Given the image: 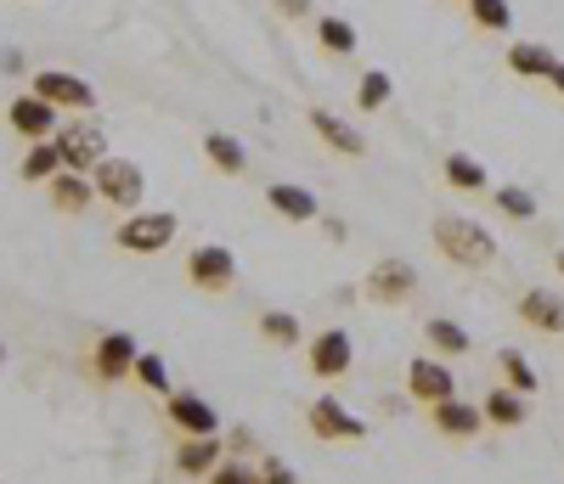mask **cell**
I'll use <instances>...</instances> for the list:
<instances>
[{
    "label": "cell",
    "instance_id": "6da1fadb",
    "mask_svg": "<svg viewBox=\"0 0 564 484\" xmlns=\"http://www.w3.org/2000/svg\"><path fill=\"white\" fill-rule=\"evenodd\" d=\"M430 237H435L441 260H452V265H463V271H486V265L497 260V237H491L480 220H468V215H441V220L430 226Z\"/></svg>",
    "mask_w": 564,
    "mask_h": 484
},
{
    "label": "cell",
    "instance_id": "7a4b0ae2",
    "mask_svg": "<svg viewBox=\"0 0 564 484\" xmlns=\"http://www.w3.org/2000/svg\"><path fill=\"white\" fill-rule=\"evenodd\" d=\"M52 147H57V158H63V169H79V175H90L102 158H108V130L90 119V113H74V119H63L57 124V135H52Z\"/></svg>",
    "mask_w": 564,
    "mask_h": 484
},
{
    "label": "cell",
    "instance_id": "3957f363",
    "mask_svg": "<svg viewBox=\"0 0 564 484\" xmlns=\"http://www.w3.org/2000/svg\"><path fill=\"white\" fill-rule=\"evenodd\" d=\"M181 220L170 209H130L119 226H113V242L124 254H164L170 242H175Z\"/></svg>",
    "mask_w": 564,
    "mask_h": 484
},
{
    "label": "cell",
    "instance_id": "277c9868",
    "mask_svg": "<svg viewBox=\"0 0 564 484\" xmlns=\"http://www.w3.org/2000/svg\"><path fill=\"white\" fill-rule=\"evenodd\" d=\"M90 191H97L102 204L113 209H141V198H148V175H141L130 158H102L97 169H90Z\"/></svg>",
    "mask_w": 564,
    "mask_h": 484
},
{
    "label": "cell",
    "instance_id": "5b68a950",
    "mask_svg": "<svg viewBox=\"0 0 564 484\" xmlns=\"http://www.w3.org/2000/svg\"><path fill=\"white\" fill-rule=\"evenodd\" d=\"M29 90L40 96V102H52L57 113H90L97 108V90H90L79 74H68V68H34Z\"/></svg>",
    "mask_w": 564,
    "mask_h": 484
},
{
    "label": "cell",
    "instance_id": "8992f818",
    "mask_svg": "<svg viewBox=\"0 0 564 484\" xmlns=\"http://www.w3.org/2000/svg\"><path fill=\"white\" fill-rule=\"evenodd\" d=\"M305 422H311V433L316 440H327V446H339V440H367L372 433V422H361L350 406H339V395H322V400H311V411H305Z\"/></svg>",
    "mask_w": 564,
    "mask_h": 484
},
{
    "label": "cell",
    "instance_id": "52a82bcc",
    "mask_svg": "<svg viewBox=\"0 0 564 484\" xmlns=\"http://www.w3.org/2000/svg\"><path fill=\"white\" fill-rule=\"evenodd\" d=\"M164 422H175L181 440H204V433H220V411H215L204 395H193V389H170V395H164Z\"/></svg>",
    "mask_w": 564,
    "mask_h": 484
},
{
    "label": "cell",
    "instance_id": "ba28073f",
    "mask_svg": "<svg viewBox=\"0 0 564 484\" xmlns=\"http://www.w3.org/2000/svg\"><path fill=\"white\" fill-rule=\"evenodd\" d=\"M305 361H311V377H322V383L350 377V366H356V344H350V332H345V327L316 332V338H311V350H305Z\"/></svg>",
    "mask_w": 564,
    "mask_h": 484
},
{
    "label": "cell",
    "instance_id": "9c48e42d",
    "mask_svg": "<svg viewBox=\"0 0 564 484\" xmlns=\"http://www.w3.org/2000/svg\"><path fill=\"white\" fill-rule=\"evenodd\" d=\"M186 276H193V287H204V294H226V287H238V260H231V249H220V242H204V249L186 254Z\"/></svg>",
    "mask_w": 564,
    "mask_h": 484
},
{
    "label": "cell",
    "instance_id": "30bf717a",
    "mask_svg": "<svg viewBox=\"0 0 564 484\" xmlns=\"http://www.w3.org/2000/svg\"><path fill=\"white\" fill-rule=\"evenodd\" d=\"M406 395H412L417 406H441V400H452V395H457V377H452V366H446V361L412 355V361H406Z\"/></svg>",
    "mask_w": 564,
    "mask_h": 484
},
{
    "label": "cell",
    "instance_id": "8fae6325",
    "mask_svg": "<svg viewBox=\"0 0 564 484\" xmlns=\"http://www.w3.org/2000/svg\"><path fill=\"white\" fill-rule=\"evenodd\" d=\"M412 287H417V271H412L406 260H379V265L367 271L361 294H367L372 305H406V299H412Z\"/></svg>",
    "mask_w": 564,
    "mask_h": 484
},
{
    "label": "cell",
    "instance_id": "7c38bea8",
    "mask_svg": "<svg viewBox=\"0 0 564 484\" xmlns=\"http://www.w3.org/2000/svg\"><path fill=\"white\" fill-rule=\"evenodd\" d=\"M7 124H12L23 141H52V135H57V124H63V113H57L52 102H40L34 90H23V96H12Z\"/></svg>",
    "mask_w": 564,
    "mask_h": 484
},
{
    "label": "cell",
    "instance_id": "4fadbf2b",
    "mask_svg": "<svg viewBox=\"0 0 564 484\" xmlns=\"http://www.w3.org/2000/svg\"><path fill=\"white\" fill-rule=\"evenodd\" d=\"M130 366H135V338L130 332H102L97 344H90V372L102 383H124Z\"/></svg>",
    "mask_w": 564,
    "mask_h": 484
},
{
    "label": "cell",
    "instance_id": "5bb4252c",
    "mask_svg": "<svg viewBox=\"0 0 564 484\" xmlns=\"http://www.w3.org/2000/svg\"><path fill=\"white\" fill-rule=\"evenodd\" d=\"M430 428L441 433V440H475V433L486 428V417H480V406L475 400H441V406H430Z\"/></svg>",
    "mask_w": 564,
    "mask_h": 484
},
{
    "label": "cell",
    "instance_id": "9a60e30c",
    "mask_svg": "<svg viewBox=\"0 0 564 484\" xmlns=\"http://www.w3.org/2000/svg\"><path fill=\"white\" fill-rule=\"evenodd\" d=\"M265 204H271L282 220H294V226H311V220H322L316 191H305V186H294V180H276V186H265Z\"/></svg>",
    "mask_w": 564,
    "mask_h": 484
},
{
    "label": "cell",
    "instance_id": "2e32d148",
    "mask_svg": "<svg viewBox=\"0 0 564 484\" xmlns=\"http://www.w3.org/2000/svg\"><path fill=\"white\" fill-rule=\"evenodd\" d=\"M311 130H316L339 158H361V153H367V135H361L356 124H345L339 113H327V108H311Z\"/></svg>",
    "mask_w": 564,
    "mask_h": 484
},
{
    "label": "cell",
    "instance_id": "e0dca14e",
    "mask_svg": "<svg viewBox=\"0 0 564 484\" xmlns=\"http://www.w3.org/2000/svg\"><path fill=\"white\" fill-rule=\"evenodd\" d=\"M45 191H52V204H57L63 215H85L90 204H97V191H90V175H79V169H57L52 180H45Z\"/></svg>",
    "mask_w": 564,
    "mask_h": 484
},
{
    "label": "cell",
    "instance_id": "ac0fdd59",
    "mask_svg": "<svg viewBox=\"0 0 564 484\" xmlns=\"http://www.w3.org/2000/svg\"><path fill=\"white\" fill-rule=\"evenodd\" d=\"M520 321L536 327V332H564V299L553 294V287H531V294L520 299Z\"/></svg>",
    "mask_w": 564,
    "mask_h": 484
},
{
    "label": "cell",
    "instance_id": "d6986e66",
    "mask_svg": "<svg viewBox=\"0 0 564 484\" xmlns=\"http://www.w3.org/2000/svg\"><path fill=\"white\" fill-rule=\"evenodd\" d=\"M226 457V446H220V433H204V440H181L175 446V468L186 473V479H209V468Z\"/></svg>",
    "mask_w": 564,
    "mask_h": 484
},
{
    "label": "cell",
    "instance_id": "ffe728a7",
    "mask_svg": "<svg viewBox=\"0 0 564 484\" xmlns=\"http://www.w3.org/2000/svg\"><path fill=\"white\" fill-rule=\"evenodd\" d=\"M480 417H486L491 428H520V422H531V400L513 395V389H491V395L480 400Z\"/></svg>",
    "mask_w": 564,
    "mask_h": 484
},
{
    "label": "cell",
    "instance_id": "44dd1931",
    "mask_svg": "<svg viewBox=\"0 0 564 484\" xmlns=\"http://www.w3.org/2000/svg\"><path fill=\"white\" fill-rule=\"evenodd\" d=\"M204 158H209L220 175H243V169H249V147H243L238 135H226V130H209V135H204Z\"/></svg>",
    "mask_w": 564,
    "mask_h": 484
},
{
    "label": "cell",
    "instance_id": "7402d4cb",
    "mask_svg": "<svg viewBox=\"0 0 564 484\" xmlns=\"http://www.w3.org/2000/svg\"><path fill=\"white\" fill-rule=\"evenodd\" d=\"M553 63H558V57L547 52V45H536V40H513V45H508V68L520 74V79H547Z\"/></svg>",
    "mask_w": 564,
    "mask_h": 484
},
{
    "label": "cell",
    "instance_id": "603a6c76",
    "mask_svg": "<svg viewBox=\"0 0 564 484\" xmlns=\"http://www.w3.org/2000/svg\"><path fill=\"white\" fill-rule=\"evenodd\" d=\"M497 366H502V389L525 395V400L536 395V383H542V377H536V366H531L520 350H502V355H497Z\"/></svg>",
    "mask_w": 564,
    "mask_h": 484
},
{
    "label": "cell",
    "instance_id": "cb8c5ba5",
    "mask_svg": "<svg viewBox=\"0 0 564 484\" xmlns=\"http://www.w3.org/2000/svg\"><path fill=\"white\" fill-rule=\"evenodd\" d=\"M300 332H305V327H300L294 310H265V316H260V338H265L271 350H294Z\"/></svg>",
    "mask_w": 564,
    "mask_h": 484
},
{
    "label": "cell",
    "instance_id": "d4e9b609",
    "mask_svg": "<svg viewBox=\"0 0 564 484\" xmlns=\"http://www.w3.org/2000/svg\"><path fill=\"white\" fill-rule=\"evenodd\" d=\"M390 96H395V79H390L384 68H372V74H361V85H356V108H361V113H384Z\"/></svg>",
    "mask_w": 564,
    "mask_h": 484
},
{
    "label": "cell",
    "instance_id": "484cf974",
    "mask_svg": "<svg viewBox=\"0 0 564 484\" xmlns=\"http://www.w3.org/2000/svg\"><path fill=\"white\" fill-rule=\"evenodd\" d=\"M446 186H457V191H486L491 180H486V164H480V158L446 153Z\"/></svg>",
    "mask_w": 564,
    "mask_h": 484
},
{
    "label": "cell",
    "instance_id": "4316f807",
    "mask_svg": "<svg viewBox=\"0 0 564 484\" xmlns=\"http://www.w3.org/2000/svg\"><path fill=\"white\" fill-rule=\"evenodd\" d=\"M63 169V158H57V147L52 141H29V153H23V180H34V186H45Z\"/></svg>",
    "mask_w": 564,
    "mask_h": 484
},
{
    "label": "cell",
    "instance_id": "83f0119b",
    "mask_svg": "<svg viewBox=\"0 0 564 484\" xmlns=\"http://www.w3.org/2000/svg\"><path fill=\"white\" fill-rule=\"evenodd\" d=\"M130 377L141 383V389H153V395H170V366H164V355H153V350H135Z\"/></svg>",
    "mask_w": 564,
    "mask_h": 484
},
{
    "label": "cell",
    "instance_id": "f1b7e54d",
    "mask_svg": "<svg viewBox=\"0 0 564 484\" xmlns=\"http://www.w3.org/2000/svg\"><path fill=\"white\" fill-rule=\"evenodd\" d=\"M423 332H430V350H441V355H468V332H463L452 316H435Z\"/></svg>",
    "mask_w": 564,
    "mask_h": 484
},
{
    "label": "cell",
    "instance_id": "f546056e",
    "mask_svg": "<svg viewBox=\"0 0 564 484\" xmlns=\"http://www.w3.org/2000/svg\"><path fill=\"white\" fill-rule=\"evenodd\" d=\"M316 40H322L334 57H350V52H356V29H350L345 18H316Z\"/></svg>",
    "mask_w": 564,
    "mask_h": 484
},
{
    "label": "cell",
    "instance_id": "4dcf8cb0",
    "mask_svg": "<svg viewBox=\"0 0 564 484\" xmlns=\"http://www.w3.org/2000/svg\"><path fill=\"white\" fill-rule=\"evenodd\" d=\"M468 12H475V23L486 34H508L513 29V7H508V0H468Z\"/></svg>",
    "mask_w": 564,
    "mask_h": 484
},
{
    "label": "cell",
    "instance_id": "1f68e13d",
    "mask_svg": "<svg viewBox=\"0 0 564 484\" xmlns=\"http://www.w3.org/2000/svg\"><path fill=\"white\" fill-rule=\"evenodd\" d=\"M491 204H497L508 220H531V215H536V198H531V191H520V186H497Z\"/></svg>",
    "mask_w": 564,
    "mask_h": 484
},
{
    "label": "cell",
    "instance_id": "d6a6232c",
    "mask_svg": "<svg viewBox=\"0 0 564 484\" xmlns=\"http://www.w3.org/2000/svg\"><path fill=\"white\" fill-rule=\"evenodd\" d=\"M209 484H260V479H254L249 462H226V457H220V462L209 468Z\"/></svg>",
    "mask_w": 564,
    "mask_h": 484
},
{
    "label": "cell",
    "instance_id": "836d02e7",
    "mask_svg": "<svg viewBox=\"0 0 564 484\" xmlns=\"http://www.w3.org/2000/svg\"><path fill=\"white\" fill-rule=\"evenodd\" d=\"M254 479H260V484H300L294 468H289V462H276V457H260V462H254Z\"/></svg>",
    "mask_w": 564,
    "mask_h": 484
},
{
    "label": "cell",
    "instance_id": "e575fe53",
    "mask_svg": "<svg viewBox=\"0 0 564 484\" xmlns=\"http://www.w3.org/2000/svg\"><path fill=\"white\" fill-rule=\"evenodd\" d=\"M282 18H311V0H276Z\"/></svg>",
    "mask_w": 564,
    "mask_h": 484
},
{
    "label": "cell",
    "instance_id": "d590c367",
    "mask_svg": "<svg viewBox=\"0 0 564 484\" xmlns=\"http://www.w3.org/2000/svg\"><path fill=\"white\" fill-rule=\"evenodd\" d=\"M0 68H7V74H23L29 57H23V52H0Z\"/></svg>",
    "mask_w": 564,
    "mask_h": 484
},
{
    "label": "cell",
    "instance_id": "8d00e7d4",
    "mask_svg": "<svg viewBox=\"0 0 564 484\" xmlns=\"http://www.w3.org/2000/svg\"><path fill=\"white\" fill-rule=\"evenodd\" d=\"M547 85H553V90L564 96V63H553V74H547Z\"/></svg>",
    "mask_w": 564,
    "mask_h": 484
},
{
    "label": "cell",
    "instance_id": "74e56055",
    "mask_svg": "<svg viewBox=\"0 0 564 484\" xmlns=\"http://www.w3.org/2000/svg\"><path fill=\"white\" fill-rule=\"evenodd\" d=\"M553 265H558V276H564V249H558V254H553Z\"/></svg>",
    "mask_w": 564,
    "mask_h": 484
},
{
    "label": "cell",
    "instance_id": "f35d334b",
    "mask_svg": "<svg viewBox=\"0 0 564 484\" xmlns=\"http://www.w3.org/2000/svg\"><path fill=\"white\" fill-rule=\"evenodd\" d=\"M0 361H7V344H0Z\"/></svg>",
    "mask_w": 564,
    "mask_h": 484
}]
</instances>
